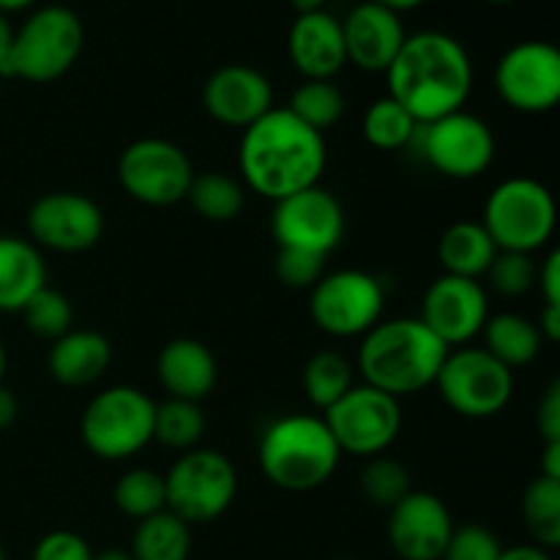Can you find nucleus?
Instances as JSON below:
<instances>
[{"mask_svg": "<svg viewBox=\"0 0 560 560\" xmlns=\"http://www.w3.org/2000/svg\"><path fill=\"white\" fill-rule=\"evenodd\" d=\"M328 151L320 131L301 124L288 107H273L246 126L238 145L241 178L255 195L277 202L320 184Z\"/></svg>", "mask_w": 560, "mask_h": 560, "instance_id": "f257e3e1", "label": "nucleus"}, {"mask_svg": "<svg viewBox=\"0 0 560 560\" xmlns=\"http://www.w3.org/2000/svg\"><path fill=\"white\" fill-rule=\"evenodd\" d=\"M388 96L421 126L465 109L474 91V63L463 44L443 31L408 33L386 69Z\"/></svg>", "mask_w": 560, "mask_h": 560, "instance_id": "f03ea898", "label": "nucleus"}, {"mask_svg": "<svg viewBox=\"0 0 560 560\" xmlns=\"http://www.w3.org/2000/svg\"><path fill=\"white\" fill-rule=\"evenodd\" d=\"M446 355L448 348L421 317H392L361 337L359 372L366 386L402 399L435 386Z\"/></svg>", "mask_w": 560, "mask_h": 560, "instance_id": "7ed1b4c3", "label": "nucleus"}, {"mask_svg": "<svg viewBox=\"0 0 560 560\" xmlns=\"http://www.w3.org/2000/svg\"><path fill=\"white\" fill-rule=\"evenodd\" d=\"M260 470L284 492H310L326 485L339 468L337 441L323 416L290 413L268 424L257 446Z\"/></svg>", "mask_w": 560, "mask_h": 560, "instance_id": "20e7f679", "label": "nucleus"}, {"mask_svg": "<svg viewBox=\"0 0 560 560\" xmlns=\"http://www.w3.org/2000/svg\"><path fill=\"white\" fill-rule=\"evenodd\" d=\"M481 224L501 252L536 255L556 235V197L541 180L528 175L506 178L487 197Z\"/></svg>", "mask_w": 560, "mask_h": 560, "instance_id": "39448f33", "label": "nucleus"}, {"mask_svg": "<svg viewBox=\"0 0 560 560\" xmlns=\"http://www.w3.org/2000/svg\"><path fill=\"white\" fill-rule=\"evenodd\" d=\"M85 47L82 20L66 5H42L14 31L9 77L47 85L80 60Z\"/></svg>", "mask_w": 560, "mask_h": 560, "instance_id": "423d86ee", "label": "nucleus"}, {"mask_svg": "<svg viewBox=\"0 0 560 560\" xmlns=\"http://www.w3.org/2000/svg\"><path fill=\"white\" fill-rule=\"evenodd\" d=\"M156 402L135 386H109L85 405L80 438L88 452L107 463H120L153 443Z\"/></svg>", "mask_w": 560, "mask_h": 560, "instance_id": "0eeeda50", "label": "nucleus"}, {"mask_svg": "<svg viewBox=\"0 0 560 560\" xmlns=\"http://www.w3.org/2000/svg\"><path fill=\"white\" fill-rule=\"evenodd\" d=\"M167 512L186 525L213 523L222 517L238 492V470L217 448H191L164 476Z\"/></svg>", "mask_w": 560, "mask_h": 560, "instance_id": "6e6552de", "label": "nucleus"}, {"mask_svg": "<svg viewBox=\"0 0 560 560\" xmlns=\"http://www.w3.org/2000/svg\"><path fill=\"white\" fill-rule=\"evenodd\" d=\"M443 402L463 419L485 421L503 413L514 397V372L485 348L448 350L435 377Z\"/></svg>", "mask_w": 560, "mask_h": 560, "instance_id": "1a4fd4ad", "label": "nucleus"}, {"mask_svg": "<svg viewBox=\"0 0 560 560\" xmlns=\"http://www.w3.org/2000/svg\"><path fill=\"white\" fill-rule=\"evenodd\" d=\"M189 153L162 137H142L124 148L118 159V180L131 200L151 208L178 206L195 180Z\"/></svg>", "mask_w": 560, "mask_h": 560, "instance_id": "9d476101", "label": "nucleus"}, {"mask_svg": "<svg viewBox=\"0 0 560 560\" xmlns=\"http://www.w3.org/2000/svg\"><path fill=\"white\" fill-rule=\"evenodd\" d=\"M328 432L339 452L350 457H377L394 446L402 432V408L392 394L366 383L353 386L339 402L323 410Z\"/></svg>", "mask_w": 560, "mask_h": 560, "instance_id": "9b49d317", "label": "nucleus"}, {"mask_svg": "<svg viewBox=\"0 0 560 560\" xmlns=\"http://www.w3.org/2000/svg\"><path fill=\"white\" fill-rule=\"evenodd\" d=\"M386 290L381 279L359 268L323 273L312 288L310 315L315 326L328 337H364L383 320Z\"/></svg>", "mask_w": 560, "mask_h": 560, "instance_id": "f8f14e48", "label": "nucleus"}, {"mask_svg": "<svg viewBox=\"0 0 560 560\" xmlns=\"http://www.w3.org/2000/svg\"><path fill=\"white\" fill-rule=\"evenodd\" d=\"M413 142H419L424 162L452 180L479 178L498 156V140L490 124L465 109L419 126Z\"/></svg>", "mask_w": 560, "mask_h": 560, "instance_id": "ddd939ff", "label": "nucleus"}, {"mask_svg": "<svg viewBox=\"0 0 560 560\" xmlns=\"http://www.w3.org/2000/svg\"><path fill=\"white\" fill-rule=\"evenodd\" d=\"M495 91L506 107L545 115L560 102V52L550 42H520L495 66Z\"/></svg>", "mask_w": 560, "mask_h": 560, "instance_id": "4468645a", "label": "nucleus"}, {"mask_svg": "<svg viewBox=\"0 0 560 560\" xmlns=\"http://www.w3.org/2000/svg\"><path fill=\"white\" fill-rule=\"evenodd\" d=\"M271 233L279 249L315 252L328 257L345 235L342 202L320 184L273 202Z\"/></svg>", "mask_w": 560, "mask_h": 560, "instance_id": "2eb2a0df", "label": "nucleus"}, {"mask_svg": "<svg viewBox=\"0 0 560 560\" xmlns=\"http://www.w3.org/2000/svg\"><path fill=\"white\" fill-rule=\"evenodd\" d=\"M27 235L44 249L80 255L102 241L104 211L80 191H49L27 211Z\"/></svg>", "mask_w": 560, "mask_h": 560, "instance_id": "dca6fc26", "label": "nucleus"}, {"mask_svg": "<svg viewBox=\"0 0 560 560\" xmlns=\"http://www.w3.org/2000/svg\"><path fill=\"white\" fill-rule=\"evenodd\" d=\"M419 317L448 350L465 348L481 337L490 317V295L479 279L443 273L427 288Z\"/></svg>", "mask_w": 560, "mask_h": 560, "instance_id": "f3484780", "label": "nucleus"}, {"mask_svg": "<svg viewBox=\"0 0 560 560\" xmlns=\"http://www.w3.org/2000/svg\"><path fill=\"white\" fill-rule=\"evenodd\" d=\"M454 520L446 503L424 490H413L388 512V545L399 560H443Z\"/></svg>", "mask_w": 560, "mask_h": 560, "instance_id": "a211bd4d", "label": "nucleus"}, {"mask_svg": "<svg viewBox=\"0 0 560 560\" xmlns=\"http://www.w3.org/2000/svg\"><path fill=\"white\" fill-rule=\"evenodd\" d=\"M202 107L217 124L244 131L268 109H273V88L262 71L244 63H230L206 80Z\"/></svg>", "mask_w": 560, "mask_h": 560, "instance_id": "6ab92c4d", "label": "nucleus"}, {"mask_svg": "<svg viewBox=\"0 0 560 560\" xmlns=\"http://www.w3.org/2000/svg\"><path fill=\"white\" fill-rule=\"evenodd\" d=\"M342 38L348 63L364 71H375V74L377 71L386 74V69L402 49L408 31L402 25V14L375 3V0H364V3L353 5L342 20Z\"/></svg>", "mask_w": 560, "mask_h": 560, "instance_id": "aec40b11", "label": "nucleus"}, {"mask_svg": "<svg viewBox=\"0 0 560 560\" xmlns=\"http://www.w3.org/2000/svg\"><path fill=\"white\" fill-rule=\"evenodd\" d=\"M288 55L304 80H334L348 66L342 20L326 9L295 14L288 33Z\"/></svg>", "mask_w": 560, "mask_h": 560, "instance_id": "412c9836", "label": "nucleus"}, {"mask_svg": "<svg viewBox=\"0 0 560 560\" xmlns=\"http://www.w3.org/2000/svg\"><path fill=\"white\" fill-rule=\"evenodd\" d=\"M156 375L170 397L200 402L217 388L219 366L208 345L200 339L178 337L159 350Z\"/></svg>", "mask_w": 560, "mask_h": 560, "instance_id": "4be33fe9", "label": "nucleus"}, {"mask_svg": "<svg viewBox=\"0 0 560 560\" xmlns=\"http://www.w3.org/2000/svg\"><path fill=\"white\" fill-rule=\"evenodd\" d=\"M113 364V345L104 334L91 328H71L58 337L47 353V370L60 386L82 388L93 386L107 375Z\"/></svg>", "mask_w": 560, "mask_h": 560, "instance_id": "5701e85b", "label": "nucleus"}, {"mask_svg": "<svg viewBox=\"0 0 560 560\" xmlns=\"http://www.w3.org/2000/svg\"><path fill=\"white\" fill-rule=\"evenodd\" d=\"M47 284V262L31 238L0 235V312H22V306Z\"/></svg>", "mask_w": 560, "mask_h": 560, "instance_id": "b1692460", "label": "nucleus"}, {"mask_svg": "<svg viewBox=\"0 0 560 560\" xmlns=\"http://www.w3.org/2000/svg\"><path fill=\"white\" fill-rule=\"evenodd\" d=\"M498 246L490 238L481 222H454L443 230L438 241V260H441L443 273L463 279H481L495 260Z\"/></svg>", "mask_w": 560, "mask_h": 560, "instance_id": "393cba45", "label": "nucleus"}, {"mask_svg": "<svg viewBox=\"0 0 560 560\" xmlns=\"http://www.w3.org/2000/svg\"><path fill=\"white\" fill-rule=\"evenodd\" d=\"M481 337H485L487 353L512 372L520 366H528L545 345L536 323L530 317L517 315V312H501V315L487 317Z\"/></svg>", "mask_w": 560, "mask_h": 560, "instance_id": "a878e982", "label": "nucleus"}, {"mask_svg": "<svg viewBox=\"0 0 560 560\" xmlns=\"http://www.w3.org/2000/svg\"><path fill=\"white\" fill-rule=\"evenodd\" d=\"M129 552L135 560H189L191 525L164 509L137 523Z\"/></svg>", "mask_w": 560, "mask_h": 560, "instance_id": "bb28decb", "label": "nucleus"}, {"mask_svg": "<svg viewBox=\"0 0 560 560\" xmlns=\"http://www.w3.org/2000/svg\"><path fill=\"white\" fill-rule=\"evenodd\" d=\"M186 200L191 202L197 217H202L206 222H213V224H224V222H233V219L244 211L246 191H244V184L235 180L233 175L202 173V175H195Z\"/></svg>", "mask_w": 560, "mask_h": 560, "instance_id": "cd10ccee", "label": "nucleus"}, {"mask_svg": "<svg viewBox=\"0 0 560 560\" xmlns=\"http://www.w3.org/2000/svg\"><path fill=\"white\" fill-rule=\"evenodd\" d=\"M288 109L301 124L323 135L342 120L348 98L334 80H304L290 93Z\"/></svg>", "mask_w": 560, "mask_h": 560, "instance_id": "c85d7f7f", "label": "nucleus"}, {"mask_svg": "<svg viewBox=\"0 0 560 560\" xmlns=\"http://www.w3.org/2000/svg\"><path fill=\"white\" fill-rule=\"evenodd\" d=\"M523 520L530 539L541 550L560 545V481L536 476L523 495Z\"/></svg>", "mask_w": 560, "mask_h": 560, "instance_id": "c756f323", "label": "nucleus"}, {"mask_svg": "<svg viewBox=\"0 0 560 560\" xmlns=\"http://www.w3.org/2000/svg\"><path fill=\"white\" fill-rule=\"evenodd\" d=\"M206 435V413L200 402L167 397L153 410V441L175 452H191Z\"/></svg>", "mask_w": 560, "mask_h": 560, "instance_id": "7c9ffc66", "label": "nucleus"}, {"mask_svg": "<svg viewBox=\"0 0 560 560\" xmlns=\"http://www.w3.org/2000/svg\"><path fill=\"white\" fill-rule=\"evenodd\" d=\"M419 120L392 96H383L370 104L364 115V140L377 151H399V148L410 145L419 135Z\"/></svg>", "mask_w": 560, "mask_h": 560, "instance_id": "2f4dec72", "label": "nucleus"}, {"mask_svg": "<svg viewBox=\"0 0 560 560\" xmlns=\"http://www.w3.org/2000/svg\"><path fill=\"white\" fill-rule=\"evenodd\" d=\"M113 503L129 520H148L167 509V490L164 476L151 468H131L115 481Z\"/></svg>", "mask_w": 560, "mask_h": 560, "instance_id": "473e14b6", "label": "nucleus"}, {"mask_svg": "<svg viewBox=\"0 0 560 560\" xmlns=\"http://www.w3.org/2000/svg\"><path fill=\"white\" fill-rule=\"evenodd\" d=\"M353 364L342 353L320 350L304 366V392L315 408L328 410L353 388Z\"/></svg>", "mask_w": 560, "mask_h": 560, "instance_id": "72a5a7b5", "label": "nucleus"}, {"mask_svg": "<svg viewBox=\"0 0 560 560\" xmlns=\"http://www.w3.org/2000/svg\"><path fill=\"white\" fill-rule=\"evenodd\" d=\"M359 490L372 506L392 512L408 492H413V481L402 463L386 457V454H377V457L366 459L361 468Z\"/></svg>", "mask_w": 560, "mask_h": 560, "instance_id": "f704fd0d", "label": "nucleus"}, {"mask_svg": "<svg viewBox=\"0 0 560 560\" xmlns=\"http://www.w3.org/2000/svg\"><path fill=\"white\" fill-rule=\"evenodd\" d=\"M22 320H25L27 331L36 334V337L49 339L55 342L58 337L71 331L74 326V310H71V301L63 293L52 290L49 284H44L25 306H22Z\"/></svg>", "mask_w": 560, "mask_h": 560, "instance_id": "c9c22d12", "label": "nucleus"}, {"mask_svg": "<svg viewBox=\"0 0 560 560\" xmlns=\"http://www.w3.org/2000/svg\"><path fill=\"white\" fill-rule=\"evenodd\" d=\"M536 260L534 255H523V252H501L498 249L495 260L487 268V282L495 293L506 295V299H517L528 290L536 288Z\"/></svg>", "mask_w": 560, "mask_h": 560, "instance_id": "e433bc0d", "label": "nucleus"}, {"mask_svg": "<svg viewBox=\"0 0 560 560\" xmlns=\"http://www.w3.org/2000/svg\"><path fill=\"white\" fill-rule=\"evenodd\" d=\"M279 282L293 290H312L320 277L326 273V257L315 252L301 249H279L277 262H273Z\"/></svg>", "mask_w": 560, "mask_h": 560, "instance_id": "4c0bfd02", "label": "nucleus"}, {"mask_svg": "<svg viewBox=\"0 0 560 560\" xmlns=\"http://www.w3.org/2000/svg\"><path fill=\"white\" fill-rule=\"evenodd\" d=\"M503 552L501 539L485 525H463L454 528L443 560H498Z\"/></svg>", "mask_w": 560, "mask_h": 560, "instance_id": "58836bf2", "label": "nucleus"}, {"mask_svg": "<svg viewBox=\"0 0 560 560\" xmlns=\"http://www.w3.org/2000/svg\"><path fill=\"white\" fill-rule=\"evenodd\" d=\"M93 550L74 530H49L33 547L31 560H91Z\"/></svg>", "mask_w": 560, "mask_h": 560, "instance_id": "ea45409f", "label": "nucleus"}, {"mask_svg": "<svg viewBox=\"0 0 560 560\" xmlns=\"http://www.w3.org/2000/svg\"><path fill=\"white\" fill-rule=\"evenodd\" d=\"M536 427H539V435L545 443L560 441V381H552L550 386H547L545 397L539 399V408H536Z\"/></svg>", "mask_w": 560, "mask_h": 560, "instance_id": "a19ab883", "label": "nucleus"}, {"mask_svg": "<svg viewBox=\"0 0 560 560\" xmlns=\"http://www.w3.org/2000/svg\"><path fill=\"white\" fill-rule=\"evenodd\" d=\"M536 284L541 290L545 306H560V252L552 249L536 268Z\"/></svg>", "mask_w": 560, "mask_h": 560, "instance_id": "79ce46f5", "label": "nucleus"}, {"mask_svg": "<svg viewBox=\"0 0 560 560\" xmlns=\"http://www.w3.org/2000/svg\"><path fill=\"white\" fill-rule=\"evenodd\" d=\"M536 328H539L545 342H552V345L560 342V306H545Z\"/></svg>", "mask_w": 560, "mask_h": 560, "instance_id": "37998d69", "label": "nucleus"}, {"mask_svg": "<svg viewBox=\"0 0 560 560\" xmlns=\"http://www.w3.org/2000/svg\"><path fill=\"white\" fill-rule=\"evenodd\" d=\"M11 44H14V27H11L9 14H3V11H0V74L3 77H9Z\"/></svg>", "mask_w": 560, "mask_h": 560, "instance_id": "c03bdc74", "label": "nucleus"}, {"mask_svg": "<svg viewBox=\"0 0 560 560\" xmlns=\"http://www.w3.org/2000/svg\"><path fill=\"white\" fill-rule=\"evenodd\" d=\"M498 560H552L547 550L536 545H517V547H503V552Z\"/></svg>", "mask_w": 560, "mask_h": 560, "instance_id": "a18cd8bd", "label": "nucleus"}, {"mask_svg": "<svg viewBox=\"0 0 560 560\" xmlns=\"http://www.w3.org/2000/svg\"><path fill=\"white\" fill-rule=\"evenodd\" d=\"M16 416H20V402H16L14 394L0 383V430H9L16 421Z\"/></svg>", "mask_w": 560, "mask_h": 560, "instance_id": "49530a36", "label": "nucleus"}, {"mask_svg": "<svg viewBox=\"0 0 560 560\" xmlns=\"http://www.w3.org/2000/svg\"><path fill=\"white\" fill-rule=\"evenodd\" d=\"M547 479L560 481V441L558 443H545V454H541V474Z\"/></svg>", "mask_w": 560, "mask_h": 560, "instance_id": "de8ad7c7", "label": "nucleus"}, {"mask_svg": "<svg viewBox=\"0 0 560 560\" xmlns=\"http://www.w3.org/2000/svg\"><path fill=\"white\" fill-rule=\"evenodd\" d=\"M375 3L386 5V9L397 11V14H405V11H413L419 9V5H424L427 0H375Z\"/></svg>", "mask_w": 560, "mask_h": 560, "instance_id": "09e8293b", "label": "nucleus"}, {"mask_svg": "<svg viewBox=\"0 0 560 560\" xmlns=\"http://www.w3.org/2000/svg\"><path fill=\"white\" fill-rule=\"evenodd\" d=\"M328 0H290V5L295 9V14H312V11L326 9Z\"/></svg>", "mask_w": 560, "mask_h": 560, "instance_id": "8fccbe9b", "label": "nucleus"}, {"mask_svg": "<svg viewBox=\"0 0 560 560\" xmlns=\"http://www.w3.org/2000/svg\"><path fill=\"white\" fill-rule=\"evenodd\" d=\"M33 3H36V0H0V11H3V14H14V11L31 9Z\"/></svg>", "mask_w": 560, "mask_h": 560, "instance_id": "3c124183", "label": "nucleus"}, {"mask_svg": "<svg viewBox=\"0 0 560 560\" xmlns=\"http://www.w3.org/2000/svg\"><path fill=\"white\" fill-rule=\"evenodd\" d=\"M91 560H135L131 558L129 550H102V552H93Z\"/></svg>", "mask_w": 560, "mask_h": 560, "instance_id": "603ef678", "label": "nucleus"}, {"mask_svg": "<svg viewBox=\"0 0 560 560\" xmlns=\"http://www.w3.org/2000/svg\"><path fill=\"white\" fill-rule=\"evenodd\" d=\"M5 375V348H3V339H0V383H3Z\"/></svg>", "mask_w": 560, "mask_h": 560, "instance_id": "864d4df0", "label": "nucleus"}, {"mask_svg": "<svg viewBox=\"0 0 560 560\" xmlns=\"http://www.w3.org/2000/svg\"><path fill=\"white\" fill-rule=\"evenodd\" d=\"M487 3H495V5H506V3H514V0H487Z\"/></svg>", "mask_w": 560, "mask_h": 560, "instance_id": "5fc2aeb1", "label": "nucleus"}, {"mask_svg": "<svg viewBox=\"0 0 560 560\" xmlns=\"http://www.w3.org/2000/svg\"><path fill=\"white\" fill-rule=\"evenodd\" d=\"M0 560H9V558H5V550H3V541H0Z\"/></svg>", "mask_w": 560, "mask_h": 560, "instance_id": "6e6d98bb", "label": "nucleus"}, {"mask_svg": "<svg viewBox=\"0 0 560 560\" xmlns=\"http://www.w3.org/2000/svg\"><path fill=\"white\" fill-rule=\"evenodd\" d=\"M3 80H5V77H3V74H0V93H3Z\"/></svg>", "mask_w": 560, "mask_h": 560, "instance_id": "4d7b16f0", "label": "nucleus"}, {"mask_svg": "<svg viewBox=\"0 0 560 560\" xmlns=\"http://www.w3.org/2000/svg\"><path fill=\"white\" fill-rule=\"evenodd\" d=\"M337 560H359V558H337Z\"/></svg>", "mask_w": 560, "mask_h": 560, "instance_id": "13d9d810", "label": "nucleus"}]
</instances>
